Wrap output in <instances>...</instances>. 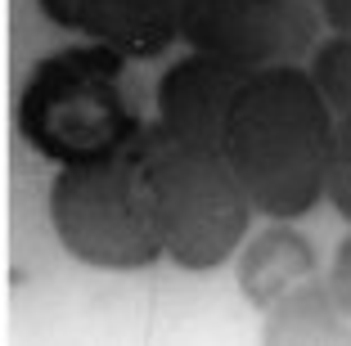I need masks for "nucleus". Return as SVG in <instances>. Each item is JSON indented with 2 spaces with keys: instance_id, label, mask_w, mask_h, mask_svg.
Here are the masks:
<instances>
[{
  "instance_id": "obj_9",
  "label": "nucleus",
  "mask_w": 351,
  "mask_h": 346,
  "mask_svg": "<svg viewBox=\"0 0 351 346\" xmlns=\"http://www.w3.org/2000/svg\"><path fill=\"white\" fill-rule=\"evenodd\" d=\"M266 337L270 346H289V342H347V328H342V310L329 297V284H315V279H302L289 293H279L266 306Z\"/></svg>"
},
{
  "instance_id": "obj_12",
  "label": "nucleus",
  "mask_w": 351,
  "mask_h": 346,
  "mask_svg": "<svg viewBox=\"0 0 351 346\" xmlns=\"http://www.w3.org/2000/svg\"><path fill=\"white\" fill-rule=\"evenodd\" d=\"M329 297L338 301L342 319H351V238L338 247V256H333V270H329Z\"/></svg>"
},
{
  "instance_id": "obj_6",
  "label": "nucleus",
  "mask_w": 351,
  "mask_h": 346,
  "mask_svg": "<svg viewBox=\"0 0 351 346\" xmlns=\"http://www.w3.org/2000/svg\"><path fill=\"white\" fill-rule=\"evenodd\" d=\"M252 72L257 68H243V63L194 50L189 59L171 63L162 72V82H158V122L171 135L221 149L230 108H234L239 90H243V82Z\"/></svg>"
},
{
  "instance_id": "obj_1",
  "label": "nucleus",
  "mask_w": 351,
  "mask_h": 346,
  "mask_svg": "<svg viewBox=\"0 0 351 346\" xmlns=\"http://www.w3.org/2000/svg\"><path fill=\"white\" fill-rule=\"evenodd\" d=\"M333 112L298 63L257 68L226 122V153L252 212L289 221L320 203L329 171Z\"/></svg>"
},
{
  "instance_id": "obj_8",
  "label": "nucleus",
  "mask_w": 351,
  "mask_h": 346,
  "mask_svg": "<svg viewBox=\"0 0 351 346\" xmlns=\"http://www.w3.org/2000/svg\"><path fill=\"white\" fill-rule=\"evenodd\" d=\"M315 275V252L311 243L293 230V225H270L248 243L243 261H239V288L252 306L266 310L279 293H289L293 284Z\"/></svg>"
},
{
  "instance_id": "obj_10",
  "label": "nucleus",
  "mask_w": 351,
  "mask_h": 346,
  "mask_svg": "<svg viewBox=\"0 0 351 346\" xmlns=\"http://www.w3.org/2000/svg\"><path fill=\"white\" fill-rule=\"evenodd\" d=\"M311 82L320 90V99L329 103V112L347 117L351 112V36H338V41H324L311 59Z\"/></svg>"
},
{
  "instance_id": "obj_13",
  "label": "nucleus",
  "mask_w": 351,
  "mask_h": 346,
  "mask_svg": "<svg viewBox=\"0 0 351 346\" xmlns=\"http://www.w3.org/2000/svg\"><path fill=\"white\" fill-rule=\"evenodd\" d=\"M324 23L338 36H351V0H324Z\"/></svg>"
},
{
  "instance_id": "obj_11",
  "label": "nucleus",
  "mask_w": 351,
  "mask_h": 346,
  "mask_svg": "<svg viewBox=\"0 0 351 346\" xmlns=\"http://www.w3.org/2000/svg\"><path fill=\"white\" fill-rule=\"evenodd\" d=\"M324 194H329L333 207H338V212L351 221V112L333 122L329 171H324Z\"/></svg>"
},
{
  "instance_id": "obj_7",
  "label": "nucleus",
  "mask_w": 351,
  "mask_h": 346,
  "mask_svg": "<svg viewBox=\"0 0 351 346\" xmlns=\"http://www.w3.org/2000/svg\"><path fill=\"white\" fill-rule=\"evenodd\" d=\"M59 27H77L122 59H154L180 36V0H36Z\"/></svg>"
},
{
  "instance_id": "obj_2",
  "label": "nucleus",
  "mask_w": 351,
  "mask_h": 346,
  "mask_svg": "<svg viewBox=\"0 0 351 346\" xmlns=\"http://www.w3.org/2000/svg\"><path fill=\"white\" fill-rule=\"evenodd\" d=\"M135 166L162 256L180 270H217L243 243L252 203L221 149L154 122L135 131Z\"/></svg>"
},
{
  "instance_id": "obj_3",
  "label": "nucleus",
  "mask_w": 351,
  "mask_h": 346,
  "mask_svg": "<svg viewBox=\"0 0 351 346\" xmlns=\"http://www.w3.org/2000/svg\"><path fill=\"white\" fill-rule=\"evenodd\" d=\"M122 68L126 59L108 45L41 59L19 95V135L59 166L117 153L145 126L122 99Z\"/></svg>"
},
{
  "instance_id": "obj_5",
  "label": "nucleus",
  "mask_w": 351,
  "mask_h": 346,
  "mask_svg": "<svg viewBox=\"0 0 351 346\" xmlns=\"http://www.w3.org/2000/svg\"><path fill=\"white\" fill-rule=\"evenodd\" d=\"M320 32L306 0H180V41L243 68L298 63Z\"/></svg>"
},
{
  "instance_id": "obj_4",
  "label": "nucleus",
  "mask_w": 351,
  "mask_h": 346,
  "mask_svg": "<svg viewBox=\"0 0 351 346\" xmlns=\"http://www.w3.org/2000/svg\"><path fill=\"white\" fill-rule=\"evenodd\" d=\"M50 221L59 243L99 270H145L162 256L145 212L135 140H126L117 153L63 166L50 184Z\"/></svg>"
}]
</instances>
